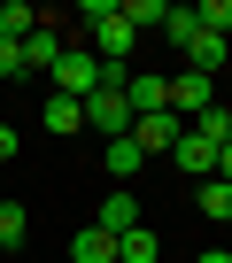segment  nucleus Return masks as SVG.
<instances>
[{"mask_svg": "<svg viewBox=\"0 0 232 263\" xmlns=\"http://www.w3.org/2000/svg\"><path fill=\"white\" fill-rule=\"evenodd\" d=\"M47 78H54V93H62V101H85V93H101V62H93L85 47H62V62H54Z\"/></svg>", "mask_w": 232, "mask_h": 263, "instance_id": "f257e3e1", "label": "nucleus"}, {"mask_svg": "<svg viewBox=\"0 0 232 263\" xmlns=\"http://www.w3.org/2000/svg\"><path fill=\"white\" fill-rule=\"evenodd\" d=\"M163 255V240L147 232V224H132V232H116V263H155Z\"/></svg>", "mask_w": 232, "mask_h": 263, "instance_id": "9b49d317", "label": "nucleus"}, {"mask_svg": "<svg viewBox=\"0 0 232 263\" xmlns=\"http://www.w3.org/2000/svg\"><path fill=\"white\" fill-rule=\"evenodd\" d=\"M178 132H186V124H178L170 108H163V116H132V147H140V155H155V147H178Z\"/></svg>", "mask_w": 232, "mask_h": 263, "instance_id": "39448f33", "label": "nucleus"}, {"mask_svg": "<svg viewBox=\"0 0 232 263\" xmlns=\"http://www.w3.org/2000/svg\"><path fill=\"white\" fill-rule=\"evenodd\" d=\"M93 224H101V232H132V224H140V201H132L124 186H116V194H108V201L93 209Z\"/></svg>", "mask_w": 232, "mask_h": 263, "instance_id": "1a4fd4ad", "label": "nucleus"}, {"mask_svg": "<svg viewBox=\"0 0 232 263\" xmlns=\"http://www.w3.org/2000/svg\"><path fill=\"white\" fill-rule=\"evenodd\" d=\"M224 47H232V39H209V31L194 24V39H186V70H201V78H217V70H224Z\"/></svg>", "mask_w": 232, "mask_h": 263, "instance_id": "0eeeda50", "label": "nucleus"}, {"mask_svg": "<svg viewBox=\"0 0 232 263\" xmlns=\"http://www.w3.org/2000/svg\"><path fill=\"white\" fill-rule=\"evenodd\" d=\"M101 163H108V178H116V186H124V178H132V171H140L147 155L132 147V132H124V140H108V155H101Z\"/></svg>", "mask_w": 232, "mask_h": 263, "instance_id": "f8f14e48", "label": "nucleus"}, {"mask_svg": "<svg viewBox=\"0 0 232 263\" xmlns=\"http://www.w3.org/2000/svg\"><path fill=\"white\" fill-rule=\"evenodd\" d=\"M16 147H24V140H16V124L0 116V163H16Z\"/></svg>", "mask_w": 232, "mask_h": 263, "instance_id": "aec40b11", "label": "nucleus"}, {"mask_svg": "<svg viewBox=\"0 0 232 263\" xmlns=\"http://www.w3.org/2000/svg\"><path fill=\"white\" fill-rule=\"evenodd\" d=\"M39 24H47V16L31 8V0H0V39H16V47H24V39L39 31Z\"/></svg>", "mask_w": 232, "mask_h": 263, "instance_id": "6e6552de", "label": "nucleus"}, {"mask_svg": "<svg viewBox=\"0 0 232 263\" xmlns=\"http://www.w3.org/2000/svg\"><path fill=\"white\" fill-rule=\"evenodd\" d=\"M70 255H78V263H116V232H101V224H78Z\"/></svg>", "mask_w": 232, "mask_h": 263, "instance_id": "9d476101", "label": "nucleus"}, {"mask_svg": "<svg viewBox=\"0 0 232 263\" xmlns=\"http://www.w3.org/2000/svg\"><path fill=\"white\" fill-rule=\"evenodd\" d=\"M201 108H217V85H209L201 70H178V78H170V116H178V124H194Z\"/></svg>", "mask_w": 232, "mask_h": 263, "instance_id": "7ed1b4c3", "label": "nucleus"}, {"mask_svg": "<svg viewBox=\"0 0 232 263\" xmlns=\"http://www.w3.org/2000/svg\"><path fill=\"white\" fill-rule=\"evenodd\" d=\"M116 16L140 31V24H163V16H170V0H116Z\"/></svg>", "mask_w": 232, "mask_h": 263, "instance_id": "f3484780", "label": "nucleus"}, {"mask_svg": "<svg viewBox=\"0 0 232 263\" xmlns=\"http://www.w3.org/2000/svg\"><path fill=\"white\" fill-rule=\"evenodd\" d=\"M85 124L101 132V140H124V132H132V101L101 85V93H85Z\"/></svg>", "mask_w": 232, "mask_h": 263, "instance_id": "f03ea898", "label": "nucleus"}, {"mask_svg": "<svg viewBox=\"0 0 232 263\" xmlns=\"http://www.w3.org/2000/svg\"><path fill=\"white\" fill-rule=\"evenodd\" d=\"M194 132H201L209 147H232V108H224V101H217V108H201V116H194Z\"/></svg>", "mask_w": 232, "mask_h": 263, "instance_id": "ddd939ff", "label": "nucleus"}, {"mask_svg": "<svg viewBox=\"0 0 232 263\" xmlns=\"http://www.w3.org/2000/svg\"><path fill=\"white\" fill-rule=\"evenodd\" d=\"M170 155H178V171H186L194 186H201V178H217V147L201 140V132H194V124L178 132V147H170Z\"/></svg>", "mask_w": 232, "mask_h": 263, "instance_id": "20e7f679", "label": "nucleus"}, {"mask_svg": "<svg viewBox=\"0 0 232 263\" xmlns=\"http://www.w3.org/2000/svg\"><path fill=\"white\" fill-rule=\"evenodd\" d=\"M24 240H31V217L16 201H0V248H24Z\"/></svg>", "mask_w": 232, "mask_h": 263, "instance_id": "a211bd4d", "label": "nucleus"}, {"mask_svg": "<svg viewBox=\"0 0 232 263\" xmlns=\"http://www.w3.org/2000/svg\"><path fill=\"white\" fill-rule=\"evenodd\" d=\"M16 70H24V47H16V39H0V78H16Z\"/></svg>", "mask_w": 232, "mask_h": 263, "instance_id": "6ab92c4d", "label": "nucleus"}, {"mask_svg": "<svg viewBox=\"0 0 232 263\" xmlns=\"http://www.w3.org/2000/svg\"><path fill=\"white\" fill-rule=\"evenodd\" d=\"M194 263H232V248H201V255H194Z\"/></svg>", "mask_w": 232, "mask_h": 263, "instance_id": "4be33fe9", "label": "nucleus"}, {"mask_svg": "<svg viewBox=\"0 0 232 263\" xmlns=\"http://www.w3.org/2000/svg\"><path fill=\"white\" fill-rule=\"evenodd\" d=\"M47 132H85V101H47Z\"/></svg>", "mask_w": 232, "mask_h": 263, "instance_id": "2eb2a0df", "label": "nucleus"}, {"mask_svg": "<svg viewBox=\"0 0 232 263\" xmlns=\"http://www.w3.org/2000/svg\"><path fill=\"white\" fill-rule=\"evenodd\" d=\"M62 47H70V39H62V31H54V24H39V31H31V39H24V70H39V78H47V70H54V62H62Z\"/></svg>", "mask_w": 232, "mask_h": 263, "instance_id": "423d86ee", "label": "nucleus"}, {"mask_svg": "<svg viewBox=\"0 0 232 263\" xmlns=\"http://www.w3.org/2000/svg\"><path fill=\"white\" fill-rule=\"evenodd\" d=\"M217 178H224V186H232V147H217Z\"/></svg>", "mask_w": 232, "mask_h": 263, "instance_id": "412c9836", "label": "nucleus"}, {"mask_svg": "<svg viewBox=\"0 0 232 263\" xmlns=\"http://www.w3.org/2000/svg\"><path fill=\"white\" fill-rule=\"evenodd\" d=\"M201 217L232 224V186H224V178H201Z\"/></svg>", "mask_w": 232, "mask_h": 263, "instance_id": "dca6fc26", "label": "nucleus"}, {"mask_svg": "<svg viewBox=\"0 0 232 263\" xmlns=\"http://www.w3.org/2000/svg\"><path fill=\"white\" fill-rule=\"evenodd\" d=\"M194 24H201L209 39H232V0H201V8H194Z\"/></svg>", "mask_w": 232, "mask_h": 263, "instance_id": "4468645a", "label": "nucleus"}]
</instances>
